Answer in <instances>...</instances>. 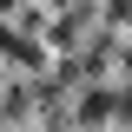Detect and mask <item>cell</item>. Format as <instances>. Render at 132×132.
<instances>
[{
  "label": "cell",
  "mask_w": 132,
  "mask_h": 132,
  "mask_svg": "<svg viewBox=\"0 0 132 132\" xmlns=\"http://www.w3.org/2000/svg\"><path fill=\"white\" fill-rule=\"evenodd\" d=\"M119 66H126V73H132V46H126V53H119Z\"/></svg>",
  "instance_id": "cell-1"
}]
</instances>
